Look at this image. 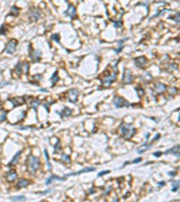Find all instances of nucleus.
Segmentation results:
<instances>
[{
	"label": "nucleus",
	"mask_w": 180,
	"mask_h": 202,
	"mask_svg": "<svg viewBox=\"0 0 180 202\" xmlns=\"http://www.w3.org/2000/svg\"><path fill=\"white\" fill-rule=\"evenodd\" d=\"M92 171H95V168H93V167H88V168L81 170V171L77 172V173H73V174H69V175H79V174H81V173H86V172H92Z\"/></svg>",
	"instance_id": "obj_19"
},
{
	"label": "nucleus",
	"mask_w": 180,
	"mask_h": 202,
	"mask_svg": "<svg viewBox=\"0 0 180 202\" xmlns=\"http://www.w3.org/2000/svg\"><path fill=\"white\" fill-rule=\"evenodd\" d=\"M114 105H115L116 108H123V107L128 106V102L125 100L124 98H122V97L116 96L114 98Z\"/></svg>",
	"instance_id": "obj_4"
},
{
	"label": "nucleus",
	"mask_w": 180,
	"mask_h": 202,
	"mask_svg": "<svg viewBox=\"0 0 180 202\" xmlns=\"http://www.w3.org/2000/svg\"><path fill=\"white\" fill-rule=\"evenodd\" d=\"M62 161H64V162H70V158H69V156H67V155H63L62 156Z\"/></svg>",
	"instance_id": "obj_32"
},
{
	"label": "nucleus",
	"mask_w": 180,
	"mask_h": 202,
	"mask_svg": "<svg viewBox=\"0 0 180 202\" xmlns=\"http://www.w3.org/2000/svg\"><path fill=\"white\" fill-rule=\"evenodd\" d=\"M119 130H120L122 136H123L124 138H126V139L132 138L133 135L135 134V128L132 127L131 125H126V124H122V125H120V128H119Z\"/></svg>",
	"instance_id": "obj_1"
},
{
	"label": "nucleus",
	"mask_w": 180,
	"mask_h": 202,
	"mask_svg": "<svg viewBox=\"0 0 180 202\" xmlns=\"http://www.w3.org/2000/svg\"><path fill=\"white\" fill-rule=\"evenodd\" d=\"M93 192H95V189H91V190H89V193H90V194H92Z\"/></svg>",
	"instance_id": "obj_38"
},
{
	"label": "nucleus",
	"mask_w": 180,
	"mask_h": 202,
	"mask_svg": "<svg viewBox=\"0 0 180 202\" xmlns=\"http://www.w3.org/2000/svg\"><path fill=\"white\" fill-rule=\"evenodd\" d=\"M18 12H19V9L16 7V6H14V7H11V9H10V14L12 16H17L18 15Z\"/></svg>",
	"instance_id": "obj_23"
},
{
	"label": "nucleus",
	"mask_w": 180,
	"mask_h": 202,
	"mask_svg": "<svg viewBox=\"0 0 180 202\" xmlns=\"http://www.w3.org/2000/svg\"><path fill=\"white\" fill-rule=\"evenodd\" d=\"M136 91H137V92H139V96L141 97V96H143L144 94V90H142V89H141V88H136Z\"/></svg>",
	"instance_id": "obj_29"
},
{
	"label": "nucleus",
	"mask_w": 180,
	"mask_h": 202,
	"mask_svg": "<svg viewBox=\"0 0 180 202\" xmlns=\"http://www.w3.org/2000/svg\"><path fill=\"white\" fill-rule=\"evenodd\" d=\"M141 161H142L141 158H136V159H134V161H133V163H140Z\"/></svg>",
	"instance_id": "obj_35"
},
{
	"label": "nucleus",
	"mask_w": 180,
	"mask_h": 202,
	"mask_svg": "<svg viewBox=\"0 0 180 202\" xmlns=\"http://www.w3.org/2000/svg\"><path fill=\"white\" fill-rule=\"evenodd\" d=\"M44 154H45V157H46L47 167H48V170H51V164H50V158H48V153H47V151H46V149H44Z\"/></svg>",
	"instance_id": "obj_25"
},
{
	"label": "nucleus",
	"mask_w": 180,
	"mask_h": 202,
	"mask_svg": "<svg viewBox=\"0 0 180 202\" xmlns=\"http://www.w3.org/2000/svg\"><path fill=\"white\" fill-rule=\"evenodd\" d=\"M169 175H170L171 177H172V176H175V175H176V172H170V173H169Z\"/></svg>",
	"instance_id": "obj_36"
},
{
	"label": "nucleus",
	"mask_w": 180,
	"mask_h": 202,
	"mask_svg": "<svg viewBox=\"0 0 180 202\" xmlns=\"http://www.w3.org/2000/svg\"><path fill=\"white\" fill-rule=\"evenodd\" d=\"M31 106H32V108H33V109H37V107L40 106V100H38V99H36V100H33L32 101V103H31Z\"/></svg>",
	"instance_id": "obj_22"
},
{
	"label": "nucleus",
	"mask_w": 180,
	"mask_h": 202,
	"mask_svg": "<svg viewBox=\"0 0 180 202\" xmlns=\"http://www.w3.org/2000/svg\"><path fill=\"white\" fill-rule=\"evenodd\" d=\"M20 154H21V152H18L15 156L12 157V159L10 161V163H9V165H8V166H12V165H15L16 163L19 161V156H20Z\"/></svg>",
	"instance_id": "obj_17"
},
{
	"label": "nucleus",
	"mask_w": 180,
	"mask_h": 202,
	"mask_svg": "<svg viewBox=\"0 0 180 202\" xmlns=\"http://www.w3.org/2000/svg\"><path fill=\"white\" fill-rule=\"evenodd\" d=\"M116 78H117V69L114 67V71L112 73H108V75L104 76L103 79H101V84L104 86H109L114 81L116 80Z\"/></svg>",
	"instance_id": "obj_2"
},
{
	"label": "nucleus",
	"mask_w": 180,
	"mask_h": 202,
	"mask_svg": "<svg viewBox=\"0 0 180 202\" xmlns=\"http://www.w3.org/2000/svg\"><path fill=\"white\" fill-rule=\"evenodd\" d=\"M23 66V63L21 62H18V64L16 65V69H15V72H16V74H18V75H20L21 74V67Z\"/></svg>",
	"instance_id": "obj_20"
},
{
	"label": "nucleus",
	"mask_w": 180,
	"mask_h": 202,
	"mask_svg": "<svg viewBox=\"0 0 180 202\" xmlns=\"http://www.w3.org/2000/svg\"><path fill=\"white\" fill-rule=\"evenodd\" d=\"M134 63H135V65L137 66V67H140V69H143L144 65H145V63H146V58H145L144 56L136 57V58L134 60Z\"/></svg>",
	"instance_id": "obj_8"
},
{
	"label": "nucleus",
	"mask_w": 180,
	"mask_h": 202,
	"mask_svg": "<svg viewBox=\"0 0 180 202\" xmlns=\"http://www.w3.org/2000/svg\"><path fill=\"white\" fill-rule=\"evenodd\" d=\"M11 102L14 103V106H20V105H23V103H25V98H14V99H11Z\"/></svg>",
	"instance_id": "obj_12"
},
{
	"label": "nucleus",
	"mask_w": 180,
	"mask_h": 202,
	"mask_svg": "<svg viewBox=\"0 0 180 202\" xmlns=\"http://www.w3.org/2000/svg\"><path fill=\"white\" fill-rule=\"evenodd\" d=\"M52 38H53V39H55V42H60V35H59V34L53 35L52 36Z\"/></svg>",
	"instance_id": "obj_30"
},
{
	"label": "nucleus",
	"mask_w": 180,
	"mask_h": 202,
	"mask_svg": "<svg viewBox=\"0 0 180 202\" xmlns=\"http://www.w3.org/2000/svg\"><path fill=\"white\" fill-rule=\"evenodd\" d=\"M6 119V112H2V115L0 117V121H4Z\"/></svg>",
	"instance_id": "obj_33"
},
{
	"label": "nucleus",
	"mask_w": 180,
	"mask_h": 202,
	"mask_svg": "<svg viewBox=\"0 0 180 202\" xmlns=\"http://www.w3.org/2000/svg\"><path fill=\"white\" fill-rule=\"evenodd\" d=\"M16 47H17V40L11 39V40H9V43L6 46V52L8 54H14L16 50Z\"/></svg>",
	"instance_id": "obj_5"
},
{
	"label": "nucleus",
	"mask_w": 180,
	"mask_h": 202,
	"mask_svg": "<svg viewBox=\"0 0 180 202\" xmlns=\"http://www.w3.org/2000/svg\"><path fill=\"white\" fill-rule=\"evenodd\" d=\"M108 173H109V171H108V170H106V171H103V172H99L98 176H104L105 174H108Z\"/></svg>",
	"instance_id": "obj_31"
},
{
	"label": "nucleus",
	"mask_w": 180,
	"mask_h": 202,
	"mask_svg": "<svg viewBox=\"0 0 180 202\" xmlns=\"http://www.w3.org/2000/svg\"><path fill=\"white\" fill-rule=\"evenodd\" d=\"M28 184H29V182L27 181L26 179H20L18 181V183H17V187L18 189H23V187H26Z\"/></svg>",
	"instance_id": "obj_14"
},
{
	"label": "nucleus",
	"mask_w": 180,
	"mask_h": 202,
	"mask_svg": "<svg viewBox=\"0 0 180 202\" xmlns=\"http://www.w3.org/2000/svg\"><path fill=\"white\" fill-rule=\"evenodd\" d=\"M10 200L11 201H24L25 200V197L24 195H18V197H11L10 198Z\"/></svg>",
	"instance_id": "obj_21"
},
{
	"label": "nucleus",
	"mask_w": 180,
	"mask_h": 202,
	"mask_svg": "<svg viewBox=\"0 0 180 202\" xmlns=\"http://www.w3.org/2000/svg\"><path fill=\"white\" fill-rule=\"evenodd\" d=\"M165 89H167V86H165L164 84H162V83H158V84H155V86H154V91L156 93H161V92L165 91Z\"/></svg>",
	"instance_id": "obj_13"
},
{
	"label": "nucleus",
	"mask_w": 180,
	"mask_h": 202,
	"mask_svg": "<svg viewBox=\"0 0 180 202\" xmlns=\"http://www.w3.org/2000/svg\"><path fill=\"white\" fill-rule=\"evenodd\" d=\"M6 31H7V28H6L5 25H2L0 27V34H1V35H2V34H6Z\"/></svg>",
	"instance_id": "obj_28"
},
{
	"label": "nucleus",
	"mask_w": 180,
	"mask_h": 202,
	"mask_svg": "<svg viewBox=\"0 0 180 202\" xmlns=\"http://www.w3.org/2000/svg\"><path fill=\"white\" fill-rule=\"evenodd\" d=\"M179 17H180V14H179V12H177L175 17H170V19H173L176 23H179V20H180V19H179Z\"/></svg>",
	"instance_id": "obj_27"
},
{
	"label": "nucleus",
	"mask_w": 180,
	"mask_h": 202,
	"mask_svg": "<svg viewBox=\"0 0 180 202\" xmlns=\"http://www.w3.org/2000/svg\"><path fill=\"white\" fill-rule=\"evenodd\" d=\"M179 151H180V146H175L173 148H171V149H169V151H167L165 153L167 154H175L176 156H179L180 155V153H179Z\"/></svg>",
	"instance_id": "obj_15"
},
{
	"label": "nucleus",
	"mask_w": 180,
	"mask_h": 202,
	"mask_svg": "<svg viewBox=\"0 0 180 202\" xmlns=\"http://www.w3.org/2000/svg\"><path fill=\"white\" fill-rule=\"evenodd\" d=\"M40 56H41V52H40V50H37V53H36V50H34V53H33V54H31V57L33 58V61H34V62H36V61H40Z\"/></svg>",
	"instance_id": "obj_18"
},
{
	"label": "nucleus",
	"mask_w": 180,
	"mask_h": 202,
	"mask_svg": "<svg viewBox=\"0 0 180 202\" xmlns=\"http://www.w3.org/2000/svg\"><path fill=\"white\" fill-rule=\"evenodd\" d=\"M40 17H41V15H40V11L36 9H31L29 10V18H31L32 21H37V20L40 19Z\"/></svg>",
	"instance_id": "obj_9"
},
{
	"label": "nucleus",
	"mask_w": 180,
	"mask_h": 202,
	"mask_svg": "<svg viewBox=\"0 0 180 202\" xmlns=\"http://www.w3.org/2000/svg\"><path fill=\"white\" fill-rule=\"evenodd\" d=\"M180 182L179 181H177V182H175V183H173V187H172V191L173 192H176V191H178V189H179V184Z\"/></svg>",
	"instance_id": "obj_26"
},
{
	"label": "nucleus",
	"mask_w": 180,
	"mask_h": 202,
	"mask_svg": "<svg viewBox=\"0 0 180 202\" xmlns=\"http://www.w3.org/2000/svg\"><path fill=\"white\" fill-rule=\"evenodd\" d=\"M161 155H162V153H161V152H155L154 153V156H161Z\"/></svg>",
	"instance_id": "obj_34"
},
{
	"label": "nucleus",
	"mask_w": 180,
	"mask_h": 202,
	"mask_svg": "<svg viewBox=\"0 0 180 202\" xmlns=\"http://www.w3.org/2000/svg\"><path fill=\"white\" fill-rule=\"evenodd\" d=\"M132 81H133V74H132L131 70H128V69H125V71H124L123 82H124V83H126V84H128V83H132Z\"/></svg>",
	"instance_id": "obj_7"
},
{
	"label": "nucleus",
	"mask_w": 180,
	"mask_h": 202,
	"mask_svg": "<svg viewBox=\"0 0 180 202\" xmlns=\"http://www.w3.org/2000/svg\"><path fill=\"white\" fill-rule=\"evenodd\" d=\"M59 113L61 115L62 118H65V117L71 116L72 110H71V109H69V108H64V109H63V111H62V112H59Z\"/></svg>",
	"instance_id": "obj_16"
},
{
	"label": "nucleus",
	"mask_w": 180,
	"mask_h": 202,
	"mask_svg": "<svg viewBox=\"0 0 180 202\" xmlns=\"http://www.w3.org/2000/svg\"><path fill=\"white\" fill-rule=\"evenodd\" d=\"M28 168H29V171L32 173H35L40 168V159L37 157L31 155L28 157Z\"/></svg>",
	"instance_id": "obj_3"
},
{
	"label": "nucleus",
	"mask_w": 180,
	"mask_h": 202,
	"mask_svg": "<svg viewBox=\"0 0 180 202\" xmlns=\"http://www.w3.org/2000/svg\"><path fill=\"white\" fill-rule=\"evenodd\" d=\"M78 97H79V91H78L77 89H72V90H70V91H69V93H68L69 101H70V102H72V103L77 102Z\"/></svg>",
	"instance_id": "obj_6"
},
{
	"label": "nucleus",
	"mask_w": 180,
	"mask_h": 202,
	"mask_svg": "<svg viewBox=\"0 0 180 202\" xmlns=\"http://www.w3.org/2000/svg\"><path fill=\"white\" fill-rule=\"evenodd\" d=\"M164 184H165V182H164V181L160 182V183H159V186H163V185H164Z\"/></svg>",
	"instance_id": "obj_37"
},
{
	"label": "nucleus",
	"mask_w": 180,
	"mask_h": 202,
	"mask_svg": "<svg viewBox=\"0 0 180 202\" xmlns=\"http://www.w3.org/2000/svg\"><path fill=\"white\" fill-rule=\"evenodd\" d=\"M17 173H16V171H14V170H11V171H9L8 173H7V180H8V182H14L17 179Z\"/></svg>",
	"instance_id": "obj_11"
},
{
	"label": "nucleus",
	"mask_w": 180,
	"mask_h": 202,
	"mask_svg": "<svg viewBox=\"0 0 180 202\" xmlns=\"http://www.w3.org/2000/svg\"><path fill=\"white\" fill-rule=\"evenodd\" d=\"M51 81H52V83H53V84H55V83H56L57 81H59V76H57V72H54V74L52 75V79H51Z\"/></svg>",
	"instance_id": "obj_24"
},
{
	"label": "nucleus",
	"mask_w": 180,
	"mask_h": 202,
	"mask_svg": "<svg viewBox=\"0 0 180 202\" xmlns=\"http://www.w3.org/2000/svg\"><path fill=\"white\" fill-rule=\"evenodd\" d=\"M65 15L69 16V17H71V18H76V16H77V10H76V7L72 5H69V7H68V10L65 11Z\"/></svg>",
	"instance_id": "obj_10"
}]
</instances>
